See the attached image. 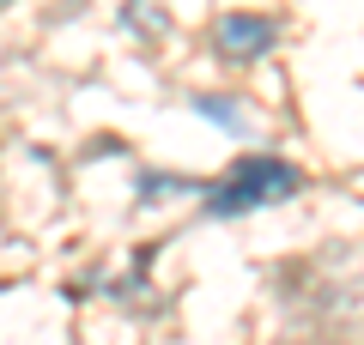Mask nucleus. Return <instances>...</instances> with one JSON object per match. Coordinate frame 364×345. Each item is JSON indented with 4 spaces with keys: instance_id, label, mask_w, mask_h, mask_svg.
Segmentation results:
<instances>
[{
    "instance_id": "nucleus-2",
    "label": "nucleus",
    "mask_w": 364,
    "mask_h": 345,
    "mask_svg": "<svg viewBox=\"0 0 364 345\" xmlns=\"http://www.w3.org/2000/svg\"><path fill=\"white\" fill-rule=\"evenodd\" d=\"M213 37H219V49L231 55V61H255V55L273 49V37H279V31H273L267 18H243V13H231V18H219V31H213Z\"/></svg>"
},
{
    "instance_id": "nucleus-1",
    "label": "nucleus",
    "mask_w": 364,
    "mask_h": 345,
    "mask_svg": "<svg viewBox=\"0 0 364 345\" xmlns=\"http://www.w3.org/2000/svg\"><path fill=\"white\" fill-rule=\"evenodd\" d=\"M286 194H298V170L291 164H279V158H243V164L231 170V176L213 188V212H255V206H267V200H286Z\"/></svg>"
}]
</instances>
